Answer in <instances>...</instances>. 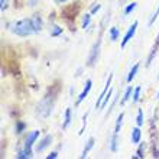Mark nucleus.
<instances>
[{
    "label": "nucleus",
    "mask_w": 159,
    "mask_h": 159,
    "mask_svg": "<svg viewBox=\"0 0 159 159\" xmlns=\"http://www.w3.org/2000/svg\"><path fill=\"white\" fill-rule=\"evenodd\" d=\"M9 29L12 30L15 35H17V36H23V38L35 34L32 19H22V20L13 22V23H10V28H9Z\"/></svg>",
    "instance_id": "f257e3e1"
},
{
    "label": "nucleus",
    "mask_w": 159,
    "mask_h": 159,
    "mask_svg": "<svg viewBox=\"0 0 159 159\" xmlns=\"http://www.w3.org/2000/svg\"><path fill=\"white\" fill-rule=\"evenodd\" d=\"M52 113V100H51L49 97H45V98H42L39 101L38 104V114L41 117H48L49 114Z\"/></svg>",
    "instance_id": "f03ea898"
},
{
    "label": "nucleus",
    "mask_w": 159,
    "mask_h": 159,
    "mask_svg": "<svg viewBox=\"0 0 159 159\" xmlns=\"http://www.w3.org/2000/svg\"><path fill=\"white\" fill-rule=\"evenodd\" d=\"M39 136V130H34V132H30L28 134V138H26V143H25V152L28 153V156H32V146H34L35 140L38 139Z\"/></svg>",
    "instance_id": "7ed1b4c3"
},
{
    "label": "nucleus",
    "mask_w": 159,
    "mask_h": 159,
    "mask_svg": "<svg viewBox=\"0 0 159 159\" xmlns=\"http://www.w3.org/2000/svg\"><path fill=\"white\" fill-rule=\"evenodd\" d=\"M100 45H101V41L98 39V41L94 43V46L91 48V52H90L88 59H87V65H88V67H93V65L96 64L97 58H98V54H100Z\"/></svg>",
    "instance_id": "20e7f679"
},
{
    "label": "nucleus",
    "mask_w": 159,
    "mask_h": 159,
    "mask_svg": "<svg viewBox=\"0 0 159 159\" xmlns=\"http://www.w3.org/2000/svg\"><path fill=\"white\" fill-rule=\"evenodd\" d=\"M136 28H138V22H133V25L130 26L129 29H127V32H126V35L123 36V39H121V48H125L127 43L130 42V39L134 36V32H136Z\"/></svg>",
    "instance_id": "39448f33"
},
{
    "label": "nucleus",
    "mask_w": 159,
    "mask_h": 159,
    "mask_svg": "<svg viewBox=\"0 0 159 159\" xmlns=\"http://www.w3.org/2000/svg\"><path fill=\"white\" fill-rule=\"evenodd\" d=\"M111 80H113V74H110L109 80H107V83H106L104 90L101 91L100 96L97 97V101H96V109H100V107H101V103H103V100H104L106 94H107V93H109V90H110V85H111Z\"/></svg>",
    "instance_id": "423d86ee"
},
{
    "label": "nucleus",
    "mask_w": 159,
    "mask_h": 159,
    "mask_svg": "<svg viewBox=\"0 0 159 159\" xmlns=\"http://www.w3.org/2000/svg\"><path fill=\"white\" fill-rule=\"evenodd\" d=\"M51 143H52V136L51 134H46L45 138L42 139L41 142L36 145V148H35V152H38V153H41V152H43L46 149V148L49 146Z\"/></svg>",
    "instance_id": "0eeeda50"
},
{
    "label": "nucleus",
    "mask_w": 159,
    "mask_h": 159,
    "mask_svg": "<svg viewBox=\"0 0 159 159\" xmlns=\"http://www.w3.org/2000/svg\"><path fill=\"white\" fill-rule=\"evenodd\" d=\"M91 87H93V81H91V80H87V83H85V87H84V90L81 91V94L78 96V98H77V104H81V103L85 100V97L88 96V93H90Z\"/></svg>",
    "instance_id": "6e6552de"
},
{
    "label": "nucleus",
    "mask_w": 159,
    "mask_h": 159,
    "mask_svg": "<svg viewBox=\"0 0 159 159\" xmlns=\"http://www.w3.org/2000/svg\"><path fill=\"white\" fill-rule=\"evenodd\" d=\"M158 48H159V35H158V38H156V43L153 46H152V49H151V54H149V57H148V61H146V67H149L152 64V61H153V58H155V55L156 52H158Z\"/></svg>",
    "instance_id": "1a4fd4ad"
},
{
    "label": "nucleus",
    "mask_w": 159,
    "mask_h": 159,
    "mask_svg": "<svg viewBox=\"0 0 159 159\" xmlns=\"http://www.w3.org/2000/svg\"><path fill=\"white\" fill-rule=\"evenodd\" d=\"M32 23H34V29H35V34H39L42 30V19L39 15H35L34 17H32Z\"/></svg>",
    "instance_id": "9d476101"
},
{
    "label": "nucleus",
    "mask_w": 159,
    "mask_h": 159,
    "mask_svg": "<svg viewBox=\"0 0 159 159\" xmlns=\"http://www.w3.org/2000/svg\"><path fill=\"white\" fill-rule=\"evenodd\" d=\"M93 146H94V138H90L87 140V145L84 146V149H83V153H81V158H87V155H88V152L93 149Z\"/></svg>",
    "instance_id": "9b49d317"
},
{
    "label": "nucleus",
    "mask_w": 159,
    "mask_h": 159,
    "mask_svg": "<svg viewBox=\"0 0 159 159\" xmlns=\"http://www.w3.org/2000/svg\"><path fill=\"white\" fill-rule=\"evenodd\" d=\"M140 138H142V132H140V129L138 127H134L133 130H132V142L136 145V143H140Z\"/></svg>",
    "instance_id": "f8f14e48"
},
{
    "label": "nucleus",
    "mask_w": 159,
    "mask_h": 159,
    "mask_svg": "<svg viewBox=\"0 0 159 159\" xmlns=\"http://www.w3.org/2000/svg\"><path fill=\"white\" fill-rule=\"evenodd\" d=\"M117 143H119V134L113 133L111 140H110V151L111 152H117Z\"/></svg>",
    "instance_id": "ddd939ff"
},
{
    "label": "nucleus",
    "mask_w": 159,
    "mask_h": 159,
    "mask_svg": "<svg viewBox=\"0 0 159 159\" xmlns=\"http://www.w3.org/2000/svg\"><path fill=\"white\" fill-rule=\"evenodd\" d=\"M70 123H71V109L68 107V109L65 110V117H64L62 129H67L68 126H70Z\"/></svg>",
    "instance_id": "4468645a"
},
{
    "label": "nucleus",
    "mask_w": 159,
    "mask_h": 159,
    "mask_svg": "<svg viewBox=\"0 0 159 159\" xmlns=\"http://www.w3.org/2000/svg\"><path fill=\"white\" fill-rule=\"evenodd\" d=\"M138 71H139V64H134L133 68H132V70L129 71V75H127V83H132V80L136 77Z\"/></svg>",
    "instance_id": "2eb2a0df"
},
{
    "label": "nucleus",
    "mask_w": 159,
    "mask_h": 159,
    "mask_svg": "<svg viewBox=\"0 0 159 159\" xmlns=\"http://www.w3.org/2000/svg\"><path fill=\"white\" fill-rule=\"evenodd\" d=\"M123 117H125V114L123 113H120L119 114V117H117V120H116V127H114V132L113 133H120V129H121V125H123Z\"/></svg>",
    "instance_id": "dca6fc26"
},
{
    "label": "nucleus",
    "mask_w": 159,
    "mask_h": 159,
    "mask_svg": "<svg viewBox=\"0 0 159 159\" xmlns=\"http://www.w3.org/2000/svg\"><path fill=\"white\" fill-rule=\"evenodd\" d=\"M109 34H110V39L114 42V41H117V39H119V35H120V32H119V29L116 28V26H113V28H110Z\"/></svg>",
    "instance_id": "f3484780"
},
{
    "label": "nucleus",
    "mask_w": 159,
    "mask_h": 159,
    "mask_svg": "<svg viewBox=\"0 0 159 159\" xmlns=\"http://www.w3.org/2000/svg\"><path fill=\"white\" fill-rule=\"evenodd\" d=\"M90 22H91V13H87V15L83 17V25H81V28H83V29H87L88 26H90Z\"/></svg>",
    "instance_id": "a211bd4d"
},
{
    "label": "nucleus",
    "mask_w": 159,
    "mask_h": 159,
    "mask_svg": "<svg viewBox=\"0 0 159 159\" xmlns=\"http://www.w3.org/2000/svg\"><path fill=\"white\" fill-rule=\"evenodd\" d=\"M134 9H136V3H134V2H132L130 4H127V6H126V9H125V12H123L125 17H126V16H129L130 13H132V12L134 10Z\"/></svg>",
    "instance_id": "6ab92c4d"
},
{
    "label": "nucleus",
    "mask_w": 159,
    "mask_h": 159,
    "mask_svg": "<svg viewBox=\"0 0 159 159\" xmlns=\"http://www.w3.org/2000/svg\"><path fill=\"white\" fill-rule=\"evenodd\" d=\"M132 91H133V90H132V87H127V88H126L125 94H123V98H121V101H120L121 104H125L126 101L130 98V96H132Z\"/></svg>",
    "instance_id": "aec40b11"
},
{
    "label": "nucleus",
    "mask_w": 159,
    "mask_h": 159,
    "mask_svg": "<svg viewBox=\"0 0 159 159\" xmlns=\"http://www.w3.org/2000/svg\"><path fill=\"white\" fill-rule=\"evenodd\" d=\"M62 34V28H59L58 25H54L52 29H51V36H58V35Z\"/></svg>",
    "instance_id": "412c9836"
},
{
    "label": "nucleus",
    "mask_w": 159,
    "mask_h": 159,
    "mask_svg": "<svg viewBox=\"0 0 159 159\" xmlns=\"http://www.w3.org/2000/svg\"><path fill=\"white\" fill-rule=\"evenodd\" d=\"M143 152H145V143H140L138 152H136V156H133V159H138V158H143Z\"/></svg>",
    "instance_id": "4be33fe9"
},
{
    "label": "nucleus",
    "mask_w": 159,
    "mask_h": 159,
    "mask_svg": "<svg viewBox=\"0 0 159 159\" xmlns=\"http://www.w3.org/2000/svg\"><path fill=\"white\" fill-rule=\"evenodd\" d=\"M140 91H142V88L140 87H136L133 91V103H138L139 98H140Z\"/></svg>",
    "instance_id": "5701e85b"
},
{
    "label": "nucleus",
    "mask_w": 159,
    "mask_h": 159,
    "mask_svg": "<svg viewBox=\"0 0 159 159\" xmlns=\"http://www.w3.org/2000/svg\"><path fill=\"white\" fill-rule=\"evenodd\" d=\"M136 123H138L139 127L143 125V110H142V109L138 110V117H136Z\"/></svg>",
    "instance_id": "b1692460"
},
{
    "label": "nucleus",
    "mask_w": 159,
    "mask_h": 159,
    "mask_svg": "<svg viewBox=\"0 0 159 159\" xmlns=\"http://www.w3.org/2000/svg\"><path fill=\"white\" fill-rule=\"evenodd\" d=\"M158 16H159V6H158V9H156V12L152 15V17L149 19V22H148V26H152L153 23H155V20L158 19Z\"/></svg>",
    "instance_id": "393cba45"
},
{
    "label": "nucleus",
    "mask_w": 159,
    "mask_h": 159,
    "mask_svg": "<svg viewBox=\"0 0 159 159\" xmlns=\"http://www.w3.org/2000/svg\"><path fill=\"white\" fill-rule=\"evenodd\" d=\"M110 98H111V88H110V90H109V93L106 94L104 100H103V103H101V107H100V110H101V109H104V107H106V104L109 103V100H110Z\"/></svg>",
    "instance_id": "a878e982"
},
{
    "label": "nucleus",
    "mask_w": 159,
    "mask_h": 159,
    "mask_svg": "<svg viewBox=\"0 0 159 159\" xmlns=\"http://www.w3.org/2000/svg\"><path fill=\"white\" fill-rule=\"evenodd\" d=\"M100 7H101L100 4H98V3H96V4H94V6H93V7H91V12H90V13H91V15H94V13H97V12H98V10H100Z\"/></svg>",
    "instance_id": "bb28decb"
},
{
    "label": "nucleus",
    "mask_w": 159,
    "mask_h": 159,
    "mask_svg": "<svg viewBox=\"0 0 159 159\" xmlns=\"http://www.w3.org/2000/svg\"><path fill=\"white\" fill-rule=\"evenodd\" d=\"M6 7H7V2L6 0H0V9H2V12H4Z\"/></svg>",
    "instance_id": "cd10ccee"
},
{
    "label": "nucleus",
    "mask_w": 159,
    "mask_h": 159,
    "mask_svg": "<svg viewBox=\"0 0 159 159\" xmlns=\"http://www.w3.org/2000/svg\"><path fill=\"white\" fill-rule=\"evenodd\" d=\"M55 158H58V152H51L49 155L46 156V159H55Z\"/></svg>",
    "instance_id": "c85d7f7f"
},
{
    "label": "nucleus",
    "mask_w": 159,
    "mask_h": 159,
    "mask_svg": "<svg viewBox=\"0 0 159 159\" xmlns=\"http://www.w3.org/2000/svg\"><path fill=\"white\" fill-rule=\"evenodd\" d=\"M25 129V125H23V123H19V125H17V133H22V130Z\"/></svg>",
    "instance_id": "c756f323"
},
{
    "label": "nucleus",
    "mask_w": 159,
    "mask_h": 159,
    "mask_svg": "<svg viewBox=\"0 0 159 159\" xmlns=\"http://www.w3.org/2000/svg\"><path fill=\"white\" fill-rule=\"evenodd\" d=\"M55 2H57V3H59V4H61V3H65V2H68V0H55Z\"/></svg>",
    "instance_id": "7c9ffc66"
},
{
    "label": "nucleus",
    "mask_w": 159,
    "mask_h": 159,
    "mask_svg": "<svg viewBox=\"0 0 159 159\" xmlns=\"http://www.w3.org/2000/svg\"><path fill=\"white\" fill-rule=\"evenodd\" d=\"M158 98H159V91H158Z\"/></svg>",
    "instance_id": "2f4dec72"
}]
</instances>
